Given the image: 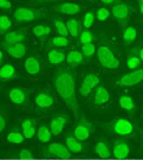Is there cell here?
<instances>
[{"mask_svg": "<svg viewBox=\"0 0 143 160\" xmlns=\"http://www.w3.org/2000/svg\"><path fill=\"white\" fill-rule=\"evenodd\" d=\"M55 89L65 102L67 107L76 115L79 113V105L77 102L76 74L67 68H58L53 76Z\"/></svg>", "mask_w": 143, "mask_h": 160, "instance_id": "1", "label": "cell"}, {"mask_svg": "<svg viewBox=\"0 0 143 160\" xmlns=\"http://www.w3.org/2000/svg\"><path fill=\"white\" fill-rule=\"evenodd\" d=\"M97 58L100 66L107 70H116L121 66V60L108 45H100L97 48Z\"/></svg>", "mask_w": 143, "mask_h": 160, "instance_id": "2", "label": "cell"}, {"mask_svg": "<svg viewBox=\"0 0 143 160\" xmlns=\"http://www.w3.org/2000/svg\"><path fill=\"white\" fill-rule=\"evenodd\" d=\"M45 13L41 9L31 8V7H18L14 11L13 19L18 25L33 23L35 21H40L45 19Z\"/></svg>", "mask_w": 143, "mask_h": 160, "instance_id": "3", "label": "cell"}, {"mask_svg": "<svg viewBox=\"0 0 143 160\" xmlns=\"http://www.w3.org/2000/svg\"><path fill=\"white\" fill-rule=\"evenodd\" d=\"M143 82V67L129 70L114 81V84L118 88H134Z\"/></svg>", "mask_w": 143, "mask_h": 160, "instance_id": "4", "label": "cell"}, {"mask_svg": "<svg viewBox=\"0 0 143 160\" xmlns=\"http://www.w3.org/2000/svg\"><path fill=\"white\" fill-rule=\"evenodd\" d=\"M109 129L113 134L119 137H133L136 132L135 124L129 119L118 118L109 123Z\"/></svg>", "mask_w": 143, "mask_h": 160, "instance_id": "5", "label": "cell"}, {"mask_svg": "<svg viewBox=\"0 0 143 160\" xmlns=\"http://www.w3.org/2000/svg\"><path fill=\"white\" fill-rule=\"evenodd\" d=\"M29 93H30V90L26 89L23 87H14L7 91V98L14 105L25 108L29 105Z\"/></svg>", "mask_w": 143, "mask_h": 160, "instance_id": "6", "label": "cell"}, {"mask_svg": "<svg viewBox=\"0 0 143 160\" xmlns=\"http://www.w3.org/2000/svg\"><path fill=\"white\" fill-rule=\"evenodd\" d=\"M100 85V78L95 72H86L83 80H81V87H79V95L83 98L89 97L91 92Z\"/></svg>", "mask_w": 143, "mask_h": 160, "instance_id": "7", "label": "cell"}, {"mask_svg": "<svg viewBox=\"0 0 143 160\" xmlns=\"http://www.w3.org/2000/svg\"><path fill=\"white\" fill-rule=\"evenodd\" d=\"M109 11L116 21L122 25L128 22L131 17V6L125 1H119L115 5L111 6Z\"/></svg>", "mask_w": 143, "mask_h": 160, "instance_id": "8", "label": "cell"}, {"mask_svg": "<svg viewBox=\"0 0 143 160\" xmlns=\"http://www.w3.org/2000/svg\"><path fill=\"white\" fill-rule=\"evenodd\" d=\"M43 156L67 159V158H71L73 154L70 152V150L67 148L65 144H62V142H49L43 148Z\"/></svg>", "mask_w": 143, "mask_h": 160, "instance_id": "9", "label": "cell"}, {"mask_svg": "<svg viewBox=\"0 0 143 160\" xmlns=\"http://www.w3.org/2000/svg\"><path fill=\"white\" fill-rule=\"evenodd\" d=\"M93 131H94V126L92 125V123H91L90 120L85 119V118H81V119H79V122L77 123L76 126H75L72 134H73L79 142H87L90 138H91Z\"/></svg>", "mask_w": 143, "mask_h": 160, "instance_id": "10", "label": "cell"}, {"mask_svg": "<svg viewBox=\"0 0 143 160\" xmlns=\"http://www.w3.org/2000/svg\"><path fill=\"white\" fill-rule=\"evenodd\" d=\"M53 9H54L56 13L63 14V15L75 17V15H78V14L81 13L83 7H81V4L75 2V1H63V2H59L56 6H54Z\"/></svg>", "mask_w": 143, "mask_h": 160, "instance_id": "11", "label": "cell"}, {"mask_svg": "<svg viewBox=\"0 0 143 160\" xmlns=\"http://www.w3.org/2000/svg\"><path fill=\"white\" fill-rule=\"evenodd\" d=\"M113 157L116 159H126L131 154L130 142L126 139H118L113 142L112 146Z\"/></svg>", "mask_w": 143, "mask_h": 160, "instance_id": "12", "label": "cell"}, {"mask_svg": "<svg viewBox=\"0 0 143 160\" xmlns=\"http://www.w3.org/2000/svg\"><path fill=\"white\" fill-rule=\"evenodd\" d=\"M55 104V96L49 90H41L35 95V107L40 110H47Z\"/></svg>", "mask_w": 143, "mask_h": 160, "instance_id": "13", "label": "cell"}, {"mask_svg": "<svg viewBox=\"0 0 143 160\" xmlns=\"http://www.w3.org/2000/svg\"><path fill=\"white\" fill-rule=\"evenodd\" d=\"M69 123V117L65 113H56L50 120V130L53 136H59Z\"/></svg>", "mask_w": 143, "mask_h": 160, "instance_id": "14", "label": "cell"}, {"mask_svg": "<svg viewBox=\"0 0 143 160\" xmlns=\"http://www.w3.org/2000/svg\"><path fill=\"white\" fill-rule=\"evenodd\" d=\"M2 49L5 53L8 55L9 58L20 60L26 56L28 50L27 45H25L23 42L21 43H14V45H2Z\"/></svg>", "mask_w": 143, "mask_h": 160, "instance_id": "15", "label": "cell"}, {"mask_svg": "<svg viewBox=\"0 0 143 160\" xmlns=\"http://www.w3.org/2000/svg\"><path fill=\"white\" fill-rule=\"evenodd\" d=\"M112 98H111V93L107 90L106 87L104 85H99L97 89L93 91V98H92V103L95 107H103V105H107L108 103H111Z\"/></svg>", "mask_w": 143, "mask_h": 160, "instance_id": "16", "label": "cell"}, {"mask_svg": "<svg viewBox=\"0 0 143 160\" xmlns=\"http://www.w3.org/2000/svg\"><path fill=\"white\" fill-rule=\"evenodd\" d=\"M23 68L27 74L31 76H36L41 74V71H42V62L35 55H29L23 61Z\"/></svg>", "mask_w": 143, "mask_h": 160, "instance_id": "17", "label": "cell"}, {"mask_svg": "<svg viewBox=\"0 0 143 160\" xmlns=\"http://www.w3.org/2000/svg\"><path fill=\"white\" fill-rule=\"evenodd\" d=\"M27 39V31L26 29H16L11 31L4 35L2 45H14V43H21Z\"/></svg>", "mask_w": 143, "mask_h": 160, "instance_id": "18", "label": "cell"}, {"mask_svg": "<svg viewBox=\"0 0 143 160\" xmlns=\"http://www.w3.org/2000/svg\"><path fill=\"white\" fill-rule=\"evenodd\" d=\"M67 53L61 48H50L47 54V58L53 66H61L64 62H67Z\"/></svg>", "mask_w": 143, "mask_h": 160, "instance_id": "19", "label": "cell"}, {"mask_svg": "<svg viewBox=\"0 0 143 160\" xmlns=\"http://www.w3.org/2000/svg\"><path fill=\"white\" fill-rule=\"evenodd\" d=\"M118 104H119V108L121 110L129 112V113L136 110V103L129 93H121L118 98Z\"/></svg>", "mask_w": 143, "mask_h": 160, "instance_id": "20", "label": "cell"}, {"mask_svg": "<svg viewBox=\"0 0 143 160\" xmlns=\"http://www.w3.org/2000/svg\"><path fill=\"white\" fill-rule=\"evenodd\" d=\"M93 151L101 159H108L113 156L112 147L109 146V144L106 140H98L94 144Z\"/></svg>", "mask_w": 143, "mask_h": 160, "instance_id": "21", "label": "cell"}, {"mask_svg": "<svg viewBox=\"0 0 143 160\" xmlns=\"http://www.w3.org/2000/svg\"><path fill=\"white\" fill-rule=\"evenodd\" d=\"M137 28L134 26H126L123 29H122V34H121V38H122V42L123 45L126 46H131L134 45L136 40H137Z\"/></svg>", "mask_w": 143, "mask_h": 160, "instance_id": "22", "label": "cell"}, {"mask_svg": "<svg viewBox=\"0 0 143 160\" xmlns=\"http://www.w3.org/2000/svg\"><path fill=\"white\" fill-rule=\"evenodd\" d=\"M65 145L70 150L72 154H78L84 151V144L81 142H79L73 134H67L65 137Z\"/></svg>", "mask_w": 143, "mask_h": 160, "instance_id": "23", "label": "cell"}, {"mask_svg": "<svg viewBox=\"0 0 143 160\" xmlns=\"http://www.w3.org/2000/svg\"><path fill=\"white\" fill-rule=\"evenodd\" d=\"M18 76V70L14 64L12 63H4L1 66V69H0V78L1 81H12L14 78H16Z\"/></svg>", "mask_w": 143, "mask_h": 160, "instance_id": "24", "label": "cell"}, {"mask_svg": "<svg viewBox=\"0 0 143 160\" xmlns=\"http://www.w3.org/2000/svg\"><path fill=\"white\" fill-rule=\"evenodd\" d=\"M84 61H85V58H84L83 53L78 49H71L67 53V63L70 67H78V66L83 64Z\"/></svg>", "mask_w": 143, "mask_h": 160, "instance_id": "25", "label": "cell"}, {"mask_svg": "<svg viewBox=\"0 0 143 160\" xmlns=\"http://www.w3.org/2000/svg\"><path fill=\"white\" fill-rule=\"evenodd\" d=\"M67 31H69V34L71 38H79L81 33V22L79 21L78 18H71L67 19Z\"/></svg>", "mask_w": 143, "mask_h": 160, "instance_id": "26", "label": "cell"}, {"mask_svg": "<svg viewBox=\"0 0 143 160\" xmlns=\"http://www.w3.org/2000/svg\"><path fill=\"white\" fill-rule=\"evenodd\" d=\"M33 34L41 41H44L48 36L51 34V31L53 28L49 25H43V23H40V25H36V26L33 27Z\"/></svg>", "mask_w": 143, "mask_h": 160, "instance_id": "27", "label": "cell"}, {"mask_svg": "<svg viewBox=\"0 0 143 160\" xmlns=\"http://www.w3.org/2000/svg\"><path fill=\"white\" fill-rule=\"evenodd\" d=\"M36 136H37V139L40 140L41 142H49L53 138V132L50 130V126L48 125L42 124L37 128V132H36Z\"/></svg>", "mask_w": 143, "mask_h": 160, "instance_id": "28", "label": "cell"}, {"mask_svg": "<svg viewBox=\"0 0 143 160\" xmlns=\"http://www.w3.org/2000/svg\"><path fill=\"white\" fill-rule=\"evenodd\" d=\"M71 45V41L69 38L62 35H55L53 36L49 41V46H51V48H65L67 46Z\"/></svg>", "mask_w": 143, "mask_h": 160, "instance_id": "29", "label": "cell"}, {"mask_svg": "<svg viewBox=\"0 0 143 160\" xmlns=\"http://www.w3.org/2000/svg\"><path fill=\"white\" fill-rule=\"evenodd\" d=\"M126 66L129 70H135V69H139L142 67V61L137 55L128 53L126 56Z\"/></svg>", "mask_w": 143, "mask_h": 160, "instance_id": "30", "label": "cell"}, {"mask_svg": "<svg viewBox=\"0 0 143 160\" xmlns=\"http://www.w3.org/2000/svg\"><path fill=\"white\" fill-rule=\"evenodd\" d=\"M54 26H55V28H56V31H57L58 35L65 36V38H70V34H69L67 26V20L64 21V19L59 18V17H55Z\"/></svg>", "mask_w": 143, "mask_h": 160, "instance_id": "31", "label": "cell"}, {"mask_svg": "<svg viewBox=\"0 0 143 160\" xmlns=\"http://www.w3.org/2000/svg\"><path fill=\"white\" fill-rule=\"evenodd\" d=\"M25 136L22 132L19 131H9L8 133L6 134V142L12 145H20L25 142Z\"/></svg>", "mask_w": 143, "mask_h": 160, "instance_id": "32", "label": "cell"}, {"mask_svg": "<svg viewBox=\"0 0 143 160\" xmlns=\"http://www.w3.org/2000/svg\"><path fill=\"white\" fill-rule=\"evenodd\" d=\"M13 26V22H12V19L9 15H7L6 13H2L1 17H0V33L1 34H7L8 32H11L9 29Z\"/></svg>", "mask_w": 143, "mask_h": 160, "instance_id": "33", "label": "cell"}, {"mask_svg": "<svg viewBox=\"0 0 143 160\" xmlns=\"http://www.w3.org/2000/svg\"><path fill=\"white\" fill-rule=\"evenodd\" d=\"M94 21H95V13L92 12V11H87L84 17L81 19V26L84 29H87L90 31V28L93 26Z\"/></svg>", "mask_w": 143, "mask_h": 160, "instance_id": "34", "label": "cell"}, {"mask_svg": "<svg viewBox=\"0 0 143 160\" xmlns=\"http://www.w3.org/2000/svg\"><path fill=\"white\" fill-rule=\"evenodd\" d=\"M81 52L83 53L85 60H91L94 55H97V47H95L93 42L87 43V45H83L81 47Z\"/></svg>", "mask_w": 143, "mask_h": 160, "instance_id": "35", "label": "cell"}, {"mask_svg": "<svg viewBox=\"0 0 143 160\" xmlns=\"http://www.w3.org/2000/svg\"><path fill=\"white\" fill-rule=\"evenodd\" d=\"M95 39V35L91 31H87V29H84L81 31V35L78 38V43L81 46L83 45H87V43H92Z\"/></svg>", "mask_w": 143, "mask_h": 160, "instance_id": "36", "label": "cell"}, {"mask_svg": "<svg viewBox=\"0 0 143 160\" xmlns=\"http://www.w3.org/2000/svg\"><path fill=\"white\" fill-rule=\"evenodd\" d=\"M95 20H98L99 22H105V21H107L108 19L111 18V11L107 9L106 7H99L95 12Z\"/></svg>", "mask_w": 143, "mask_h": 160, "instance_id": "37", "label": "cell"}, {"mask_svg": "<svg viewBox=\"0 0 143 160\" xmlns=\"http://www.w3.org/2000/svg\"><path fill=\"white\" fill-rule=\"evenodd\" d=\"M21 132L23 133V136H25V138H26V139H30V138H33L36 134V132H37V129L35 128V125H33V126H29V128L22 129V131H21Z\"/></svg>", "mask_w": 143, "mask_h": 160, "instance_id": "38", "label": "cell"}, {"mask_svg": "<svg viewBox=\"0 0 143 160\" xmlns=\"http://www.w3.org/2000/svg\"><path fill=\"white\" fill-rule=\"evenodd\" d=\"M0 7L1 11L6 13V12H11L13 9V5H12V0H0Z\"/></svg>", "mask_w": 143, "mask_h": 160, "instance_id": "39", "label": "cell"}, {"mask_svg": "<svg viewBox=\"0 0 143 160\" xmlns=\"http://www.w3.org/2000/svg\"><path fill=\"white\" fill-rule=\"evenodd\" d=\"M18 157L20 159H31V158H34V154L29 148H23L18 153Z\"/></svg>", "mask_w": 143, "mask_h": 160, "instance_id": "40", "label": "cell"}, {"mask_svg": "<svg viewBox=\"0 0 143 160\" xmlns=\"http://www.w3.org/2000/svg\"><path fill=\"white\" fill-rule=\"evenodd\" d=\"M128 53H131V54L137 55V56L141 58V61L143 62V45L136 46V47H134V48L129 49V52H128Z\"/></svg>", "mask_w": 143, "mask_h": 160, "instance_id": "41", "label": "cell"}, {"mask_svg": "<svg viewBox=\"0 0 143 160\" xmlns=\"http://www.w3.org/2000/svg\"><path fill=\"white\" fill-rule=\"evenodd\" d=\"M6 126H7V117L4 112L0 113V131L4 132L6 130Z\"/></svg>", "mask_w": 143, "mask_h": 160, "instance_id": "42", "label": "cell"}, {"mask_svg": "<svg viewBox=\"0 0 143 160\" xmlns=\"http://www.w3.org/2000/svg\"><path fill=\"white\" fill-rule=\"evenodd\" d=\"M36 120L31 119V118H28V119H23L22 123H21V129H26V128H29V126H33L35 125Z\"/></svg>", "mask_w": 143, "mask_h": 160, "instance_id": "43", "label": "cell"}, {"mask_svg": "<svg viewBox=\"0 0 143 160\" xmlns=\"http://www.w3.org/2000/svg\"><path fill=\"white\" fill-rule=\"evenodd\" d=\"M104 5H107V6H113L116 2H119V0H100Z\"/></svg>", "mask_w": 143, "mask_h": 160, "instance_id": "44", "label": "cell"}, {"mask_svg": "<svg viewBox=\"0 0 143 160\" xmlns=\"http://www.w3.org/2000/svg\"><path fill=\"white\" fill-rule=\"evenodd\" d=\"M139 4V12L143 15V0H137Z\"/></svg>", "mask_w": 143, "mask_h": 160, "instance_id": "45", "label": "cell"}, {"mask_svg": "<svg viewBox=\"0 0 143 160\" xmlns=\"http://www.w3.org/2000/svg\"><path fill=\"white\" fill-rule=\"evenodd\" d=\"M57 0H36V4H47V2H55Z\"/></svg>", "mask_w": 143, "mask_h": 160, "instance_id": "46", "label": "cell"}, {"mask_svg": "<svg viewBox=\"0 0 143 160\" xmlns=\"http://www.w3.org/2000/svg\"><path fill=\"white\" fill-rule=\"evenodd\" d=\"M4 60H5V50L2 49V50L0 52V62H1V66L4 64Z\"/></svg>", "mask_w": 143, "mask_h": 160, "instance_id": "47", "label": "cell"}, {"mask_svg": "<svg viewBox=\"0 0 143 160\" xmlns=\"http://www.w3.org/2000/svg\"><path fill=\"white\" fill-rule=\"evenodd\" d=\"M141 145H142V148H143V136L141 137Z\"/></svg>", "mask_w": 143, "mask_h": 160, "instance_id": "48", "label": "cell"}, {"mask_svg": "<svg viewBox=\"0 0 143 160\" xmlns=\"http://www.w3.org/2000/svg\"><path fill=\"white\" fill-rule=\"evenodd\" d=\"M85 1H89V2H92V1H94V0H85Z\"/></svg>", "mask_w": 143, "mask_h": 160, "instance_id": "49", "label": "cell"}, {"mask_svg": "<svg viewBox=\"0 0 143 160\" xmlns=\"http://www.w3.org/2000/svg\"><path fill=\"white\" fill-rule=\"evenodd\" d=\"M142 102H143V90H142Z\"/></svg>", "mask_w": 143, "mask_h": 160, "instance_id": "50", "label": "cell"}, {"mask_svg": "<svg viewBox=\"0 0 143 160\" xmlns=\"http://www.w3.org/2000/svg\"><path fill=\"white\" fill-rule=\"evenodd\" d=\"M142 26H143V19H142Z\"/></svg>", "mask_w": 143, "mask_h": 160, "instance_id": "51", "label": "cell"}]
</instances>
